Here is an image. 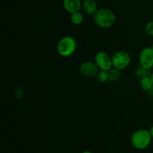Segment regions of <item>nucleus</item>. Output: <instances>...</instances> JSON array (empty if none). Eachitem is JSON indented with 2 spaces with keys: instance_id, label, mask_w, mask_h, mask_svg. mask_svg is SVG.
<instances>
[{
  "instance_id": "9",
  "label": "nucleus",
  "mask_w": 153,
  "mask_h": 153,
  "mask_svg": "<svg viewBox=\"0 0 153 153\" xmlns=\"http://www.w3.org/2000/svg\"><path fill=\"white\" fill-rule=\"evenodd\" d=\"M82 9L88 15L94 16L99 10L96 0H84L82 2Z\"/></svg>"
},
{
  "instance_id": "2",
  "label": "nucleus",
  "mask_w": 153,
  "mask_h": 153,
  "mask_svg": "<svg viewBox=\"0 0 153 153\" xmlns=\"http://www.w3.org/2000/svg\"><path fill=\"white\" fill-rule=\"evenodd\" d=\"M152 137L149 130L140 128L136 130L131 136V142L133 146L139 150L145 149L149 146Z\"/></svg>"
},
{
  "instance_id": "5",
  "label": "nucleus",
  "mask_w": 153,
  "mask_h": 153,
  "mask_svg": "<svg viewBox=\"0 0 153 153\" xmlns=\"http://www.w3.org/2000/svg\"><path fill=\"white\" fill-rule=\"evenodd\" d=\"M94 62L97 63L100 70L108 71L113 68L112 56L105 51H100L97 52L94 57Z\"/></svg>"
},
{
  "instance_id": "1",
  "label": "nucleus",
  "mask_w": 153,
  "mask_h": 153,
  "mask_svg": "<svg viewBox=\"0 0 153 153\" xmlns=\"http://www.w3.org/2000/svg\"><path fill=\"white\" fill-rule=\"evenodd\" d=\"M94 21L96 25L102 28H109L113 26L116 21V15L111 9H99L94 15Z\"/></svg>"
},
{
  "instance_id": "10",
  "label": "nucleus",
  "mask_w": 153,
  "mask_h": 153,
  "mask_svg": "<svg viewBox=\"0 0 153 153\" xmlns=\"http://www.w3.org/2000/svg\"><path fill=\"white\" fill-rule=\"evenodd\" d=\"M140 88L143 90L149 92L153 89V81L151 76H146L143 79L140 80Z\"/></svg>"
},
{
  "instance_id": "18",
  "label": "nucleus",
  "mask_w": 153,
  "mask_h": 153,
  "mask_svg": "<svg viewBox=\"0 0 153 153\" xmlns=\"http://www.w3.org/2000/svg\"><path fill=\"white\" fill-rule=\"evenodd\" d=\"M82 153H93V152H90V151H85V152H83Z\"/></svg>"
},
{
  "instance_id": "13",
  "label": "nucleus",
  "mask_w": 153,
  "mask_h": 153,
  "mask_svg": "<svg viewBox=\"0 0 153 153\" xmlns=\"http://www.w3.org/2000/svg\"><path fill=\"white\" fill-rule=\"evenodd\" d=\"M150 70H147V69H145L142 67H139L138 68H137L135 70V72H134V74H135V76L137 78H138L139 80H141L143 78L146 77V76H151Z\"/></svg>"
},
{
  "instance_id": "20",
  "label": "nucleus",
  "mask_w": 153,
  "mask_h": 153,
  "mask_svg": "<svg viewBox=\"0 0 153 153\" xmlns=\"http://www.w3.org/2000/svg\"><path fill=\"white\" fill-rule=\"evenodd\" d=\"M151 47H152V49H153V44H152V46H151Z\"/></svg>"
},
{
  "instance_id": "7",
  "label": "nucleus",
  "mask_w": 153,
  "mask_h": 153,
  "mask_svg": "<svg viewBox=\"0 0 153 153\" xmlns=\"http://www.w3.org/2000/svg\"><path fill=\"white\" fill-rule=\"evenodd\" d=\"M100 68L94 61H85L81 64L79 71L81 74L86 77H94L100 71Z\"/></svg>"
},
{
  "instance_id": "4",
  "label": "nucleus",
  "mask_w": 153,
  "mask_h": 153,
  "mask_svg": "<svg viewBox=\"0 0 153 153\" xmlns=\"http://www.w3.org/2000/svg\"><path fill=\"white\" fill-rule=\"evenodd\" d=\"M113 68L119 70H123L129 66L131 57L128 52L125 50L117 51L112 56Z\"/></svg>"
},
{
  "instance_id": "11",
  "label": "nucleus",
  "mask_w": 153,
  "mask_h": 153,
  "mask_svg": "<svg viewBox=\"0 0 153 153\" xmlns=\"http://www.w3.org/2000/svg\"><path fill=\"white\" fill-rule=\"evenodd\" d=\"M84 15L82 12L78 11L76 12V13H73L71 14V16H70V20H71V22L73 24V25L76 26H79L82 25L84 22Z\"/></svg>"
},
{
  "instance_id": "14",
  "label": "nucleus",
  "mask_w": 153,
  "mask_h": 153,
  "mask_svg": "<svg viewBox=\"0 0 153 153\" xmlns=\"http://www.w3.org/2000/svg\"><path fill=\"white\" fill-rule=\"evenodd\" d=\"M96 77L100 83H105L108 82V74L105 70H100Z\"/></svg>"
},
{
  "instance_id": "17",
  "label": "nucleus",
  "mask_w": 153,
  "mask_h": 153,
  "mask_svg": "<svg viewBox=\"0 0 153 153\" xmlns=\"http://www.w3.org/2000/svg\"><path fill=\"white\" fill-rule=\"evenodd\" d=\"M149 132H150V134H151V136H152V137L153 139V125L150 128V129H149Z\"/></svg>"
},
{
  "instance_id": "12",
  "label": "nucleus",
  "mask_w": 153,
  "mask_h": 153,
  "mask_svg": "<svg viewBox=\"0 0 153 153\" xmlns=\"http://www.w3.org/2000/svg\"><path fill=\"white\" fill-rule=\"evenodd\" d=\"M108 82H115L120 77V70H117L114 68L110 69L108 71Z\"/></svg>"
},
{
  "instance_id": "19",
  "label": "nucleus",
  "mask_w": 153,
  "mask_h": 153,
  "mask_svg": "<svg viewBox=\"0 0 153 153\" xmlns=\"http://www.w3.org/2000/svg\"><path fill=\"white\" fill-rule=\"evenodd\" d=\"M151 77H152V81H153V71L152 72V74H151Z\"/></svg>"
},
{
  "instance_id": "3",
  "label": "nucleus",
  "mask_w": 153,
  "mask_h": 153,
  "mask_svg": "<svg viewBox=\"0 0 153 153\" xmlns=\"http://www.w3.org/2000/svg\"><path fill=\"white\" fill-rule=\"evenodd\" d=\"M78 44L72 36H64L59 40L57 44V52L61 56L69 57L76 52Z\"/></svg>"
},
{
  "instance_id": "15",
  "label": "nucleus",
  "mask_w": 153,
  "mask_h": 153,
  "mask_svg": "<svg viewBox=\"0 0 153 153\" xmlns=\"http://www.w3.org/2000/svg\"><path fill=\"white\" fill-rule=\"evenodd\" d=\"M144 32L148 36L153 37V21L146 22L144 26Z\"/></svg>"
},
{
  "instance_id": "6",
  "label": "nucleus",
  "mask_w": 153,
  "mask_h": 153,
  "mask_svg": "<svg viewBox=\"0 0 153 153\" xmlns=\"http://www.w3.org/2000/svg\"><path fill=\"white\" fill-rule=\"evenodd\" d=\"M139 64L140 67L147 70L153 68V49L151 46H146L141 50L139 56Z\"/></svg>"
},
{
  "instance_id": "8",
  "label": "nucleus",
  "mask_w": 153,
  "mask_h": 153,
  "mask_svg": "<svg viewBox=\"0 0 153 153\" xmlns=\"http://www.w3.org/2000/svg\"><path fill=\"white\" fill-rule=\"evenodd\" d=\"M63 7L70 14L80 11L82 8V2L81 0H63Z\"/></svg>"
},
{
  "instance_id": "16",
  "label": "nucleus",
  "mask_w": 153,
  "mask_h": 153,
  "mask_svg": "<svg viewBox=\"0 0 153 153\" xmlns=\"http://www.w3.org/2000/svg\"><path fill=\"white\" fill-rule=\"evenodd\" d=\"M23 94H24V91L22 88H16V92H15V95H16V98H22V96H23Z\"/></svg>"
}]
</instances>
